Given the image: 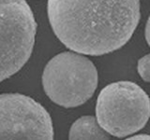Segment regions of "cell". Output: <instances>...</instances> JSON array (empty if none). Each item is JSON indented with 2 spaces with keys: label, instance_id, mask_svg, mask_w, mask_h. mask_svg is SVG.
Returning <instances> with one entry per match:
<instances>
[{
  "label": "cell",
  "instance_id": "7",
  "mask_svg": "<svg viewBox=\"0 0 150 140\" xmlns=\"http://www.w3.org/2000/svg\"><path fill=\"white\" fill-rule=\"evenodd\" d=\"M137 71L143 80L145 82H150V53L139 59L137 64Z\"/></svg>",
  "mask_w": 150,
  "mask_h": 140
},
{
  "label": "cell",
  "instance_id": "6",
  "mask_svg": "<svg viewBox=\"0 0 150 140\" xmlns=\"http://www.w3.org/2000/svg\"><path fill=\"white\" fill-rule=\"evenodd\" d=\"M69 140H110V136L98 124L96 117L83 116L70 126Z\"/></svg>",
  "mask_w": 150,
  "mask_h": 140
},
{
  "label": "cell",
  "instance_id": "2",
  "mask_svg": "<svg viewBox=\"0 0 150 140\" xmlns=\"http://www.w3.org/2000/svg\"><path fill=\"white\" fill-rule=\"evenodd\" d=\"M41 79L46 95L56 105L70 108L83 105L93 96L98 76L87 57L64 51L47 63Z\"/></svg>",
  "mask_w": 150,
  "mask_h": 140
},
{
  "label": "cell",
  "instance_id": "1",
  "mask_svg": "<svg viewBox=\"0 0 150 140\" xmlns=\"http://www.w3.org/2000/svg\"><path fill=\"white\" fill-rule=\"evenodd\" d=\"M47 10L67 48L100 56L128 43L140 21V0H48Z\"/></svg>",
  "mask_w": 150,
  "mask_h": 140
},
{
  "label": "cell",
  "instance_id": "8",
  "mask_svg": "<svg viewBox=\"0 0 150 140\" xmlns=\"http://www.w3.org/2000/svg\"><path fill=\"white\" fill-rule=\"evenodd\" d=\"M125 140H150V134H136L133 135V136L128 137Z\"/></svg>",
  "mask_w": 150,
  "mask_h": 140
},
{
  "label": "cell",
  "instance_id": "3",
  "mask_svg": "<svg viewBox=\"0 0 150 140\" xmlns=\"http://www.w3.org/2000/svg\"><path fill=\"white\" fill-rule=\"evenodd\" d=\"M96 119L112 136H129L142 130L150 119V98L132 81L112 82L98 96Z\"/></svg>",
  "mask_w": 150,
  "mask_h": 140
},
{
  "label": "cell",
  "instance_id": "5",
  "mask_svg": "<svg viewBox=\"0 0 150 140\" xmlns=\"http://www.w3.org/2000/svg\"><path fill=\"white\" fill-rule=\"evenodd\" d=\"M0 140H54L50 114L30 96L0 94Z\"/></svg>",
  "mask_w": 150,
  "mask_h": 140
},
{
  "label": "cell",
  "instance_id": "4",
  "mask_svg": "<svg viewBox=\"0 0 150 140\" xmlns=\"http://www.w3.org/2000/svg\"><path fill=\"white\" fill-rule=\"evenodd\" d=\"M36 32L34 14L25 0H0V82L30 58Z\"/></svg>",
  "mask_w": 150,
  "mask_h": 140
},
{
  "label": "cell",
  "instance_id": "9",
  "mask_svg": "<svg viewBox=\"0 0 150 140\" xmlns=\"http://www.w3.org/2000/svg\"><path fill=\"white\" fill-rule=\"evenodd\" d=\"M144 36H145V40H146L147 44L150 47V16L147 19V22H146V25H145V33H144Z\"/></svg>",
  "mask_w": 150,
  "mask_h": 140
}]
</instances>
